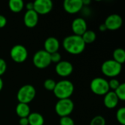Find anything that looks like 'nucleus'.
<instances>
[{"instance_id": "19", "label": "nucleus", "mask_w": 125, "mask_h": 125, "mask_svg": "<svg viewBox=\"0 0 125 125\" xmlns=\"http://www.w3.org/2000/svg\"><path fill=\"white\" fill-rule=\"evenodd\" d=\"M8 6L12 12L18 13L23 10L24 7V2L23 0H10L8 2Z\"/></svg>"}, {"instance_id": "6", "label": "nucleus", "mask_w": 125, "mask_h": 125, "mask_svg": "<svg viewBox=\"0 0 125 125\" xmlns=\"http://www.w3.org/2000/svg\"><path fill=\"white\" fill-rule=\"evenodd\" d=\"M74 109V103L70 98L59 100L55 105L56 113L60 116H68Z\"/></svg>"}, {"instance_id": "26", "label": "nucleus", "mask_w": 125, "mask_h": 125, "mask_svg": "<svg viewBox=\"0 0 125 125\" xmlns=\"http://www.w3.org/2000/svg\"><path fill=\"white\" fill-rule=\"evenodd\" d=\"M59 125H75L74 120L68 116H63L60 118L59 120Z\"/></svg>"}, {"instance_id": "23", "label": "nucleus", "mask_w": 125, "mask_h": 125, "mask_svg": "<svg viewBox=\"0 0 125 125\" xmlns=\"http://www.w3.org/2000/svg\"><path fill=\"white\" fill-rule=\"evenodd\" d=\"M116 119L118 122L122 125H125V108H120L116 114Z\"/></svg>"}, {"instance_id": "30", "label": "nucleus", "mask_w": 125, "mask_h": 125, "mask_svg": "<svg viewBox=\"0 0 125 125\" xmlns=\"http://www.w3.org/2000/svg\"><path fill=\"white\" fill-rule=\"evenodd\" d=\"M7 24V18L5 16L0 15V28H3Z\"/></svg>"}, {"instance_id": "8", "label": "nucleus", "mask_w": 125, "mask_h": 125, "mask_svg": "<svg viewBox=\"0 0 125 125\" xmlns=\"http://www.w3.org/2000/svg\"><path fill=\"white\" fill-rule=\"evenodd\" d=\"M10 57L12 61L17 63H22L27 59L28 51L22 45H15L10 50Z\"/></svg>"}, {"instance_id": "32", "label": "nucleus", "mask_w": 125, "mask_h": 125, "mask_svg": "<svg viewBox=\"0 0 125 125\" xmlns=\"http://www.w3.org/2000/svg\"><path fill=\"white\" fill-rule=\"evenodd\" d=\"M26 7L27 9V10H34V4L33 2H28L26 4Z\"/></svg>"}, {"instance_id": "18", "label": "nucleus", "mask_w": 125, "mask_h": 125, "mask_svg": "<svg viewBox=\"0 0 125 125\" xmlns=\"http://www.w3.org/2000/svg\"><path fill=\"white\" fill-rule=\"evenodd\" d=\"M27 118L29 120V125H44V118L39 113H37V112L31 113Z\"/></svg>"}, {"instance_id": "34", "label": "nucleus", "mask_w": 125, "mask_h": 125, "mask_svg": "<svg viewBox=\"0 0 125 125\" xmlns=\"http://www.w3.org/2000/svg\"><path fill=\"white\" fill-rule=\"evenodd\" d=\"M82 1H83V6H84V5L87 6V5H89V4L91 3V1H90V0H82Z\"/></svg>"}, {"instance_id": "9", "label": "nucleus", "mask_w": 125, "mask_h": 125, "mask_svg": "<svg viewBox=\"0 0 125 125\" xmlns=\"http://www.w3.org/2000/svg\"><path fill=\"white\" fill-rule=\"evenodd\" d=\"M34 10L38 15H46L53 9L51 0H35L33 2Z\"/></svg>"}, {"instance_id": "7", "label": "nucleus", "mask_w": 125, "mask_h": 125, "mask_svg": "<svg viewBox=\"0 0 125 125\" xmlns=\"http://www.w3.org/2000/svg\"><path fill=\"white\" fill-rule=\"evenodd\" d=\"M33 64L39 69L48 67L51 64V54L45 50H40L37 51L33 56Z\"/></svg>"}, {"instance_id": "11", "label": "nucleus", "mask_w": 125, "mask_h": 125, "mask_svg": "<svg viewBox=\"0 0 125 125\" xmlns=\"http://www.w3.org/2000/svg\"><path fill=\"white\" fill-rule=\"evenodd\" d=\"M64 10L70 14H75L83 7L82 0H64L63 2Z\"/></svg>"}, {"instance_id": "5", "label": "nucleus", "mask_w": 125, "mask_h": 125, "mask_svg": "<svg viewBox=\"0 0 125 125\" xmlns=\"http://www.w3.org/2000/svg\"><path fill=\"white\" fill-rule=\"evenodd\" d=\"M90 89L94 94L100 96L105 95L110 91L108 81L101 77H97L91 81Z\"/></svg>"}, {"instance_id": "1", "label": "nucleus", "mask_w": 125, "mask_h": 125, "mask_svg": "<svg viewBox=\"0 0 125 125\" xmlns=\"http://www.w3.org/2000/svg\"><path fill=\"white\" fill-rule=\"evenodd\" d=\"M62 45L67 53L73 55L81 53L86 48V44L83 42L81 36L75 34L66 37L62 42Z\"/></svg>"}, {"instance_id": "20", "label": "nucleus", "mask_w": 125, "mask_h": 125, "mask_svg": "<svg viewBox=\"0 0 125 125\" xmlns=\"http://www.w3.org/2000/svg\"><path fill=\"white\" fill-rule=\"evenodd\" d=\"M113 58L114 61L122 64L125 62V51L121 48L115 49L113 52Z\"/></svg>"}, {"instance_id": "21", "label": "nucleus", "mask_w": 125, "mask_h": 125, "mask_svg": "<svg viewBox=\"0 0 125 125\" xmlns=\"http://www.w3.org/2000/svg\"><path fill=\"white\" fill-rule=\"evenodd\" d=\"M81 37L85 42V44H90L95 41L97 38V34L93 30H89L87 29L82 35Z\"/></svg>"}, {"instance_id": "13", "label": "nucleus", "mask_w": 125, "mask_h": 125, "mask_svg": "<svg viewBox=\"0 0 125 125\" xmlns=\"http://www.w3.org/2000/svg\"><path fill=\"white\" fill-rule=\"evenodd\" d=\"M72 30L75 35L81 36L87 30V23L84 18H77L72 22Z\"/></svg>"}, {"instance_id": "22", "label": "nucleus", "mask_w": 125, "mask_h": 125, "mask_svg": "<svg viewBox=\"0 0 125 125\" xmlns=\"http://www.w3.org/2000/svg\"><path fill=\"white\" fill-rule=\"evenodd\" d=\"M116 94V95L117 96V97L119 98V100H122V101H125V83H121L120 85L119 86V87L114 91Z\"/></svg>"}, {"instance_id": "15", "label": "nucleus", "mask_w": 125, "mask_h": 125, "mask_svg": "<svg viewBox=\"0 0 125 125\" xmlns=\"http://www.w3.org/2000/svg\"><path fill=\"white\" fill-rule=\"evenodd\" d=\"M60 43L57 38L54 37H48L45 42H44V48L45 51L48 53H53L55 52H58V50L59 48Z\"/></svg>"}, {"instance_id": "35", "label": "nucleus", "mask_w": 125, "mask_h": 125, "mask_svg": "<svg viewBox=\"0 0 125 125\" xmlns=\"http://www.w3.org/2000/svg\"><path fill=\"white\" fill-rule=\"evenodd\" d=\"M3 86H4L3 80H2V78L0 77V92L2 90V89H3Z\"/></svg>"}, {"instance_id": "17", "label": "nucleus", "mask_w": 125, "mask_h": 125, "mask_svg": "<svg viewBox=\"0 0 125 125\" xmlns=\"http://www.w3.org/2000/svg\"><path fill=\"white\" fill-rule=\"evenodd\" d=\"M15 111L17 115L19 116V118H26L28 117L29 115L31 114L30 108L28 104L26 103H18V104L16 106Z\"/></svg>"}, {"instance_id": "29", "label": "nucleus", "mask_w": 125, "mask_h": 125, "mask_svg": "<svg viewBox=\"0 0 125 125\" xmlns=\"http://www.w3.org/2000/svg\"><path fill=\"white\" fill-rule=\"evenodd\" d=\"M7 70V63L5 60L2 58H0V77Z\"/></svg>"}, {"instance_id": "25", "label": "nucleus", "mask_w": 125, "mask_h": 125, "mask_svg": "<svg viewBox=\"0 0 125 125\" xmlns=\"http://www.w3.org/2000/svg\"><path fill=\"white\" fill-rule=\"evenodd\" d=\"M90 125H105V119L103 116H96L92 119Z\"/></svg>"}, {"instance_id": "3", "label": "nucleus", "mask_w": 125, "mask_h": 125, "mask_svg": "<svg viewBox=\"0 0 125 125\" xmlns=\"http://www.w3.org/2000/svg\"><path fill=\"white\" fill-rule=\"evenodd\" d=\"M122 70V64L116 62L114 59H108L105 61L102 66H101V70L102 73L109 77L114 78L117 75H119Z\"/></svg>"}, {"instance_id": "10", "label": "nucleus", "mask_w": 125, "mask_h": 125, "mask_svg": "<svg viewBox=\"0 0 125 125\" xmlns=\"http://www.w3.org/2000/svg\"><path fill=\"white\" fill-rule=\"evenodd\" d=\"M122 18L118 14H111L108 15L104 23L107 29L111 31H115L119 29L122 26Z\"/></svg>"}, {"instance_id": "31", "label": "nucleus", "mask_w": 125, "mask_h": 125, "mask_svg": "<svg viewBox=\"0 0 125 125\" xmlns=\"http://www.w3.org/2000/svg\"><path fill=\"white\" fill-rule=\"evenodd\" d=\"M19 125H29L28 118H20L19 119Z\"/></svg>"}, {"instance_id": "27", "label": "nucleus", "mask_w": 125, "mask_h": 125, "mask_svg": "<svg viewBox=\"0 0 125 125\" xmlns=\"http://www.w3.org/2000/svg\"><path fill=\"white\" fill-rule=\"evenodd\" d=\"M120 82L119 80H117L116 78H111L109 81H108V86H109V89H112L114 91H115L118 87L120 85Z\"/></svg>"}, {"instance_id": "24", "label": "nucleus", "mask_w": 125, "mask_h": 125, "mask_svg": "<svg viewBox=\"0 0 125 125\" xmlns=\"http://www.w3.org/2000/svg\"><path fill=\"white\" fill-rule=\"evenodd\" d=\"M56 82L53 80V79H51V78H48L46 79L45 81H44V83H43V86L45 87V89L46 90H48V91H53L54 88H55V86H56Z\"/></svg>"}, {"instance_id": "4", "label": "nucleus", "mask_w": 125, "mask_h": 125, "mask_svg": "<svg viewBox=\"0 0 125 125\" xmlns=\"http://www.w3.org/2000/svg\"><path fill=\"white\" fill-rule=\"evenodd\" d=\"M36 96V89L31 84H26L21 86L17 92V100L18 103L29 104Z\"/></svg>"}, {"instance_id": "2", "label": "nucleus", "mask_w": 125, "mask_h": 125, "mask_svg": "<svg viewBox=\"0 0 125 125\" xmlns=\"http://www.w3.org/2000/svg\"><path fill=\"white\" fill-rule=\"evenodd\" d=\"M74 85L69 80H62L56 82L53 89L54 95L59 99L70 98L74 92Z\"/></svg>"}, {"instance_id": "28", "label": "nucleus", "mask_w": 125, "mask_h": 125, "mask_svg": "<svg viewBox=\"0 0 125 125\" xmlns=\"http://www.w3.org/2000/svg\"><path fill=\"white\" fill-rule=\"evenodd\" d=\"M51 62H54L57 64L60 61H62V56L59 52L51 53Z\"/></svg>"}, {"instance_id": "33", "label": "nucleus", "mask_w": 125, "mask_h": 125, "mask_svg": "<svg viewBox=\"0 0 125 125\" xmlns=\"http://www.w3.org/2000/svg\"><path fill=\"white\" fill-rule=\"evenodd\" d=\"M99 29H100V31H105L107 30V28H106V26H105V25L104 23H102V24L100 25Z\"/></svg>"}, {"instance_id": "16", "label": "nucleus", "mask_w": 125, "mask_h": 125, "mask_svg": "<svg viewBox=\"0 0 125 125\" xmlns=\"http://www.w3.org/2000/svg\"><path fill=\"white\" fill-rule=\"evenodd\" d=\"M104 96V105L106 108L112 109L117 106L119 100L114 91H109Z\"/></svg>"}, {"instance_id": "14", "label": "nucleus", "mask_w": 125, "mask_h": 125, "mask_svg": "<svg viewBox=\"0 0 125 125\" xmlns=\"http://www.w3.org/2000/svg\"><path fill=\"white\" fill-rule=\"evenodd\" d=\"M39 15L34 10H26L23 15V23L26 26L29 28H33L38 23Z\"/></svg>"}, {"instance_id": "12", "label": "nucleus", "mask_w": 125, "mask_h": 125, "mask_svg": "<svg viewBox=\"0 0 125 125\" xmlns=\"http://www.w3.org/2000/svg\"><path fill=\"white\" fill-rule=\"evenodd\" d=\"M56 73L61 77H67L73 72V66L68 61H60L55 67Z\"/></svg>"}]
</instances>
